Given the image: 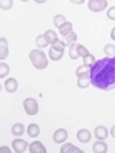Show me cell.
<instances>
[{"label": "cell", "instance_id": "1", "mask_svg": "<svg viewBox=\"0 0 115 153\" xmlns=\"http://www.w3.org/2000/svg\"><path fill=\"white\" fill-rule=\"evenodd\" d=\"M89 75H91V84L100 91L115 89V55L95 61Z\"/></svg>", "mask_w": 115, "mask_h": 153}, {"label": "cell", "instance_id": "2", "mask_svg": "<svg viewBox=\"0 0 115 153\" xmlns=\"http://www.w3.org/2000/svg\"><path fill=\"white\" fill-rule=\"evenodd\" d=\"M29 60L31 63L37 68V69H45L48 66V58L45 55V52H42V49H34L29 54Z\"/></svg>", "mask_w": 115, "mask_h": 153}, {"label": "cell", "instance_id": "3", "mask_svg": "<svg viewBox=\"0 0 115 153\" xmlns=\"http://www.w3.org/2000/svg\"><path fill=\"white\" fill-rule=\"evenodd\" d=\"M65 42L63 40H57V43L55 45H52V48H51V51H49V58L52 60V61H58V60H61V57H63V54H65Z\"/></svg>", "mask_w": 115, "mask_h": 153}, {"label": "cell", "instance_id": "4", "mask_svg": "<svg viewBox=\"0 0 115 153\" xmlns=\"http://www.w3.org/2000/svg\"><path fill=\"white\" fill-rule=\"evenodd\" d=\"M23 109L28 115H35L38 112V103L34 98H26L23 101Z\"/></svg>", "mask_w": 115, "mask_h": 153}, {"label": "cell", "instance_id": "5", "mask_svg": "<svg viewBox=\"0 0 115 153\" xmlns=\"http://www.w3.org/2000/svg\"><path fill=\"white\" fill-rule=\"evenodd\" d=\"M87 6H89V9H91L92 12H100V11L106 9L108 2H106V0H89Z\"/></svg>", "mask_w": 115, "mask_h": 153}, {"label": "cell", "instance_id": "6", "mask_svg": "<svg viewBox=\"0 0 115 153\" xmlns=\"http://www.w3.org/2000/svg\"><path fill=\"white\" fill-rule=\"evenodd\" d=\"M54 143H57V144H61V143H65L66 141V138H68V132L65 130V129H58V130H55L54 132Z\"/></svg>", "mask_w": 115, "mask_h": 153}, {"label": "cell", "instance_id": "7", "mask_svg": "<svg viewBox=\"0 0 115 153\" xmlns=\"http://www.w3.org/2000/svg\"><path fill=\"white\" fill-rule=\"evenodd\" d=\"M12 149H14V152H17V153H22V152H25L28 149V144H26V141H23V139H14Z\"/></svg>", "mask_w": 115, "mask_h": 153}, {"label": "cell", "instance_id": "8", "mask_svg": "<svg viewBox=\"0 0 115 153\" xmlns=\"http://www.w3.org/2000/svg\"><path fill=\"white\" fill-rule=\"evenodd\" d=\"M77 139H78L80 143H89L91 141V132L87 129H81L77 132Z\"/></svg>", "mask_w": 115, "mask_h": 153}, {"label": "cell", "instance_id": "9", "mask_svg": "<svg viewBox=\"0 0 115 153\" xmlns=\"http://www.w3.org/2000/svg\"><path fill=\"white\" fill-rule=\"evenodd\" d=\"M75 74H77V76H78V78H91V68H87V66H80L78 69L75 71Z\"/></svg>", "mask_w": 115, "mask_h": 153}, {"label": "cell", "instance_id": "10", "mask_svg": "<svg viewBox=\"0 0 115 153\" xmlns=\"http://www.w3.org/2000/svg\"><path fill=\"white\" fill-rule=\"evenodd\" d=\"M17 87H19V83H17L16 78H9V80L5 81V91L6 92H16Z\"/></svg>", "mask_w": 115, "mask_h": 153}, {"label": "cell", "instance_id": "11", "mask_svg": "<svg viewBox=\"0 0 115 153\" xmlns=\"http://www.w3.org/2000/svg\"><path fill=\"white\" fill-rule=\"evenodd\" d=\"M92 149H94L95 153H106L108 152V144L105 143V139H98V143H95Z\"/></svg>", "mask_w": 115, "mask_h": 153}, {"label": "cell", "instance_id": "12", "mask_svg": "<svg viewBox=\"0 0 115 153\" xmlns=\"http://www.w3.org/2000/svg\"><path fill=\"white\" fill-rule=\"evenodd\" d=\"M45 152H46V149L42 143L35 141V143L29 144V153H45Z\"/></svg>", "mask_w": 115, "mask_h": 153}, {"label": "cell", "instance_id": "13", "mask_svg": "<svg viewBox=\"0 0 115 153\" xmlns=\"http://www.w3.org/2000/svg\"><path fill=\"white\" fill-rule=\"evenodd\" d=\"M8 57V43H6V38H0V58L2 61Z\"/></svg>", "mask_w": 115, "mask_h": 153}, {"label": "cell", "instance_id": "14", "mask_svg": "<svg viewBox=\"0 0 115 153\" xmlns=\"http://www.w3.org/2000/svg\"><path fill=\"white\" fill-rule=\"evenodd\" d=\"M94 135L98 139H105V138H108V129H106L105 126H98V127H95Z\"/></svg>", "mask_w": 115, "mask_h": 153}, {"label": "cell", "instance_id": "15", "mask_svg": "<svg viewBox=\"0 0 115 153\" xmlns=\"http://www.w3.org/2000/svg\"><path fill=\"white\" fill-rule=\"evenodd\" d=\"M77 38H78V35H77L75 32H71V34H68V35L63 37V42H65L66 46H72V45L77 43Z\"/></svg>", "mask_w": 115, "mask_h": 153}, {"label": "cell", "instance_id": "16", "mask_svg": "<svg viewBox=\"0 0 115 153\" xmlns=\"http://www.w3.org/2000/svg\"><path fill=\"white\" fill-rule=\"evenodd\" d=\"M60 152H61V153H81L83 150H80L78 147H75V146H72V144H65V146H61Z\"/></svg>", "mask_w": 115, "mask_h": 153}, {"label": "cell", "instance_id": "17", "mask_svg": "<svg viewBox=\"0 0 115 153\" xmlns=\"http://www.w3.org/2000/svg\"><path fill=\"white\" fill-rule=\"evenodd\" d=\"M11 132H12V135H14V136H22L23 133H25V126L23 124H14V126H12V129H11Z\"/></svg>", "mask_w": 115, "mask_h": 153}, {"label": "cell", "instance_id": "18", "mask_svg": "<svg viewBox=\"0 0 115 153\" xmlns=\"http://www.w3.org/2000/svg\"><path fill=\"white\" fill-rule=\"evenodd\" d=\"M45 37H46V40H48V43H49V45H55V43H57V40H58V38H57V34H55L52 29L46 31V32H45Z\"/></svg>", "mask_w": 115, "mask_h": 153}, {"label": "cell", "instance_id": "19", "mask_svg": "<svg viewBox=\"0 0 115 153\" xmlns=\"http://www.w3.org/2000/svg\"><path fill=\"white\" fill-rule=\"evenodd\" d=\"M28 135H29V138H37L38 135H40V127H38L37 124H29Z\"/></svg>", "mask_w": 115, "mask_h": 153}, {"label": "cell", "instance_id": "20", "mask_svg": "<svg viewBox=\"0 0 115 153\" xmlns=\"http://www.w3.org/2000/svg\"><path fill=\"white\" fill-rule=\"evenodd\" d=\"M58 32H60L63 37L68 35V34H71V32H74V31H72V23H71V22H66V23H65V25H63V26L58 29Z\"/></svg>", "mask_w": 115, "mask_h": 153}, {"label": "cell", "instance_id": "21", "mask_svg": "<svg viewBox=\"0 0 115 153\" xmlns=\"http://www.w3.org/2000/svg\"><path fill=\"white\" fill-rule=\"evenodd\" d=\"M35 43H37V46H38V49H43V48H46L49 43H48V40H46V37L45 35H38L37 38H35Z\"/></svg>", "mask_w": 115, "mask_h": 153}, {"label": "cell", "instance_id": "22", "mask_svg": "<svg viewBox=\"0 0 115 153\" xmlns=\"http://www.w3.org/2000/svg\"><path fill=\"white\" fill-rule=\"evenodd\" d=\"M83 65L87 66V68H92V66L95 65V58H94V55L87 54L86 57H83Z\"/></svg>", "mask_w": 115, "mask_h": 153}, {"label": "cell", "instance_id": "23", "mask_svg": "<svg viewBox=\"0 0 115 153\" xmlns=\"http://www.w3.org/2000/svg\"><path fill=\"white\" fill-rule=\"evenodd\" d=\"M66 23V19H65V16H55V19H54V25H55V28H61L63 26V25H65Z\"/></svg>", "mask_w": 115, "mask_h": 153}, {"label": "cell", "instance_id": "24", "mask_svg": "<svg viewBox=\"0 0 115 153\" xmlns=\"http://www.w3.org/2000/svg\"><path fill=\"white\" fill-rule=\"evenodd\" d=\"M77 48H78V43L72 45L71 49H69V57H71L72 60H77V58H78V51H77Z\"/></svg>", "mask_w": 115, "mask_h": 153}, {"label": "cell", "instance_id": "25", "mask_svg": "<svg viewBox=\"0 0 115 153\" xmlns=\"http://www.w3.org/2000/svg\"><path fill=\"white\" fill-rule=\"evenodd\" d=\"M77 84H78L80 89H86L89 84H91V78H78L77 80Z\"/></svg>", "mask_w": 115, "mask_h": 153}, {"label": "cell", "instance_id": "26", "mask_svg": "<svg viewBox=\"0 0 115 153\" xmlns=\"http://www.w3.org/2000/svg\"><path fill=\"white\" fill-rule=\"evenodd\" d=\"M8 74H9V66L5 65V63H2V65H0V76H2V78H5Z\"/></svg>", "mask_w": 115, "mask_h": 153}, {"label": "cell", "instance_id": "27", "mask_svg": "<svg viewBox=\"0 0 115 153\" xmlns=\"http://www.w3.org/2000/svg\"><path fill=\"white\" fill-rule=\"evenodd\" d=\"M105 52L109 55H115V45H106L105 46Z\"/></svg>", "mask_w": 115, "mask_h": 153}, {"label": "cell", "instance_id": "28", "mask_svg": "<svg viewBox=\"0 0 115 153\" xmlns=\"http://www.w3.org/2000/svg\"><path fill=\"white\" fill-rule=\"evenodd\" d=\"M77 51H78V57H86L89 52H87V49L81 45H78V48H77Z\"/></svg>", "mask_w": 115, "mask_h": 153}, {"label": "cell", "instance_id": "29", "mask_svg": "<svg viewBox=\"0 0 115 153\" xmlns=\"http://www.w3.org/2000/svg\"><path fill=\"white\" fill-rule=\"evenodd\" d=\"M12 3H14L12 0H6V2L3 0V2H2V5H0V6H2V9H9V8L12 6Z\"/></svg>", "mask_w": 115, "mask_h": 153}, {"label": "cell", "instance_id": "30", "mask_svg": "<svg viewBox=\"0 0 115 153\" xmlns=\"http://www.w3.org/2000/svg\"><path fill=\"white\" fill-rule=\"evenodd\" d=\"M108 17L111 20H115V6H112V8L108 9Z\"/></svg>", "mask_w": 115, "mask_h": 153}, {"label": "cell", "instance_id": "31", "mask_svg": "<svg viewBox=\"0 0 115 153\" xmlns=\"http://www.w3.org/2000/svg\"><path fill=\"white\" fill-rule=\"evenodd\" d=\"M0 152H2V153H9L11 150H9L6 146H2V147H0Z\"/></svg>", "mask_w": 115, "mask_h": 153}, {"label": "cell", "instance_id": "32", "mask_svg": "<svg viewBox=\"0 0 115 153\" xmlns=\"http://www.w3.org/2000/svg\"><path fill=\"white\" fill-rule=\"evenodd\" d=\"M111 38H112V40H115V28L111 31Z\"/></svg>", "mask_w": 115, "mask_h": 153}, {"label": "cell", "instance_id": "33", "mask_svg": "<svg viewBox=\"0 0 115 153\" xmlns=\"http://www.w3.org/2000/svg\"><path fill=\"white\" fill-rule=\"evenodd\" d=\"M111 135L115 138V126H112V129H111Z\"/></svg>", "mask_w": 115, "mask_h": 153}]
</instances>
